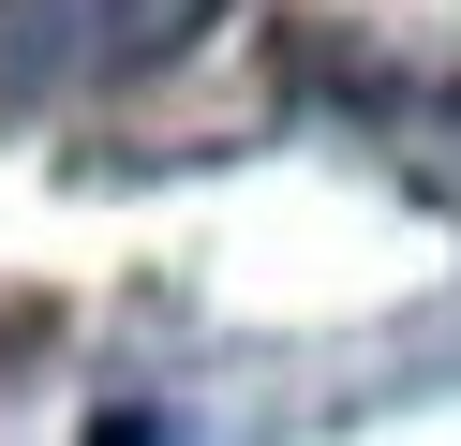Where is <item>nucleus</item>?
Listing matches in <instances>:
<instances>
[{
  "mask_svg": "<svg viewBox=\"0 0 461 446\" xmlns=\"http://www.w3.org/2000/svg\"><path fill=\"white\" fill-rule=\"evenodd\" d=\"M209 30H223V0H0V119H60V105H104V89H149Z\"/></svg>",
  "mask_w": 461,
  "mask_h": 446,
  "instance_id": "nucleus-1",
  "label": "nucleus"
}]
</instances>
